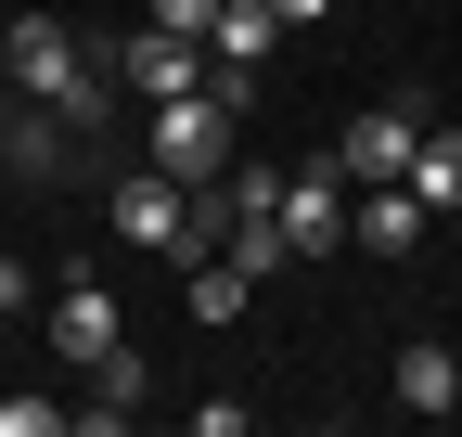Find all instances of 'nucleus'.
I'll return each instance as SVG.
<instances>
[{
    "mask_svg": "<svg viewBox=\"0 0 462 437\" xmlns=\"http://www.w3.org/2000/svg\"><path fill=\"white\" fill-rule=\"evenodd\" d=\"M154 168H167V181H193V193L231 168V90H218V78L154 103Z\"/></svg>",
    "mask_w": 462,
    "mask_h": 437,
    "instance_id": "nucleus-1",
    "label": "nucleus"
},
{
    "mask_svg": "<svg viewBox=\"0 0 462 437\" xmlns=\"http://www.w3.org/2000/svg\"><path fill=\"white\" fill-rule=\"evenodd\" d=\"M103 78H129L142 103L206 90V39H180V26H129V39H103Z\"/></svg>",
    "mask_w": 462,
    "mask_h": 437,
    "instance_id": "nucleus-2",
    "label": "nucleus"
},
{
    "mask_svg": "<svg viewBox=\"0 0 462 437\" xmlns=\"http://www.w3.org/2000/svg\"><path fill=\"white\" fill-rule=\"evenodd\" d=\"M346 193H360V181H346V154L282 168V245H296V257H334V245H346Z\"/></svg>",
    "mask_w": 462,
    "mask_h": 437,
    "instance_id": "nucleus-3",
    "label": "nucleus"
},
{
    "mask_svg": "<svg viewBox=\"0 0 462 437\" xmlns=\"http://www.w3.org/2000/svg\"><path fill=\"white\" fill-rule=\"evenodd\" d=\"M282 51V0H218V26H206V78L245 103V78Z\"/></svg>",
    "mask_w": 462,
    "mask_h": 437,
    "instance_id": "nucleus-4",
    "label": "nucleus"
},
{
    "mask_svg": "<svg viewBox=\"0 0 462 437\" xmlns=\"http://www.w3.org/2000/svg\"><path fill=\"white\" fill-rule=\"evenodd\" d=\"M0 168H14V181H65V168H78V116L14 90V116H0Z\"/></svg>",
    "mask_w": 462,
    "mask_h": 437,
    "instance_id": "nucleus-5",
    "label": "nucleus"
},
{
    "mask_svg": "<svg viewBox=\"0 0 462 437\" xmlns=\"http://www.w3.org/2000/svg\"><path fill=\"white\" fill-rule=\"evenodd\" d=\"M411 142H424V103H373V116H346V181H411Z\"/></svg>",
    "mask_w": 462,
    "mask_h": 437,
    "instance_id": "nucleus-6",
    "label": "nucleus"
},
{
    "mask_svg": "<svg viewBox=\"0 0 462 437\" xmlns=\"http://www.w3.org/2000/svg\"><path fill=\"white\" fill-rule=\"evenodd\" d=\"M51 348H65L78 373H90L103 348H129V321H116V296L90 284V270H65V284H51Z\"/></svg>",
    "mask_w": 462,
    "mask_h": 437,
    "instance_id": "nucleus-7",
    "label": "nucleus"
},
{
    "mask_svg": "<svg viewBox=\"0 0 462 437\" xmlns=\"http://www.w3.org/2000/svg\"><path fill=\"white\" fill-rule=\"evenodd\" d=\"M154 399V360L142 348H103L90 360V399H65V424H90V437H129V412Z\"/></svg>",
    "mask_w": 462,
    "mask_h": 437,
    "instance_id": "nucleus-8",
    "label": "nucleus"
},
{
    "mask_svg": "<svg viewBox=\"0 0 462 437\" xmlns=\"http://www.w3.org/2000/svg\"><path fill=\"white\" fill-rule=\"evenodd\" d=\"M385 386H398V412H424V424H449V412H462V360H449L437 335H411V348H398V373H385Z\"/></svg>",
    "mask_w": 462,
    "mask_h": 437,
    "instance_id": "nucleus-9",
    "label": "nucleus"
},
{
    "mask_svg": "<svg viewBox=\"0 0 462 437\" xmlns=\"http://www.w3.org/2000/svg\"><path fill=\"white\" fill-rule=\"evenodd\" d=\"M411 193H424V218H449V206H462V129H437V116H424V142H411Z\"/></svg>",
    "mask_w": 462,
    "mask_h": 437,
    "instance_id": "nucleus-10",
    "label": "nucleus"
},
{
    "mask_svg": "<svg viewBox=\"0 0 462 437\" xmlns=\"http://www.w3.org/2000/svg\"><path fill=\"white\" fill-rule=\"evenodd\" d=\"M180 309H193V321H245V309H257V284H245V270H231V257H193V284H180Z\"/></svg>",
    "mask_w": 462,
    "mask_h": 437,
    "instance_id": "nucleus-11",
    "label": "nucleus"
},
{
    "mask_svg": "<svg viewBox=\"0 0 462 437\" xmlns=\"http://www.w3.org/2000/svg\"><path fill=\"white\" fill-rule=\"evenodd\" d=\"M231 270H245V284H270V270H296V245H282V206L231 218Z\"/></svg>",
    "mask_w": 462,
    "mask_h": 437,
    "instance_id": "nucleus-12",
    "label": "nucleus"
},
{
    "mask_svg": "<svg viewBox=\"0 0 462 437\" xmlns=\"http://www.w3.org/2000/svg\"><path fill=\"white\" fill-rule=\"evenodd\" d=\"M142 26H180V39H206V26H218V0H142Z\"/></svg>",
    "mask_w": 462,
    "mask_h": 437,
    "instance_id": "nucleus-13",
    "label": "nucleus"
},
{
    "mask_svg": "<svg viewBox=\"0 0 462 437\" xmlns=\"http://www.w3.org/2000/svg\"><path fill=\"white\" fill-rule=\"evenodd\" d=\"M65 424V399H0V437H51Z\"/></svg>",
    "mask_w": 462,
    "mask_h": 437,
    "instance_id": "nucleus-14",
    "label": "nucleus"
},
{
    "mask_svg": "<svg viewBox=\"0 0 462 437\" xmlns=\"http://www.w3.org/2000/svg\"><path fill=\"white\" fill-rule=\"evenodd\" d=\"M346 14V0H282V26H334Z\"/></svg>",
    "mask_w": 462,
    "mask_h": 437,
    "instance_id": "nucleus-15",
    "label": "nucleus"
},
{
    "mask_svg": "<svg viewBox=\"0 0 462 437\" xmlns=\"http://www.w3.org/2000/svg\"><path fill=\"white\" fill-rule=\"evenodd\" d=\"M0 309H14V321H26V257H0Z\"/></svg>",
    "mask_w": 462,
    "mask_h": 437,
    "instance_id": "nucleus-16",
    "label": "nucleus"
},
{
    "mask_svg": "<svg viewBox=\"0 0 462 437\" xmlns=\"http://www.w3.org/2000/svg\"><path fill=\"white\" fill-rule=\"evenodd\" d=\"M0 116H14V78H0Z\"/></svg>",
    "mask_w": 462,
    "mask_h": 437,
    "instance_id": "nucleus-17",
    "label": "nucleus"
},
{
    "mask_svg": "<svg viewBox=\"0 0 462 437\" xmlns=\"http://www.w3.org/2000/svg\"><path fill=\"white\" fill-rule=\"evenodd\" d=\"M0 335H14V309H0Z\"/></svg>",
    "mask_w": 462,
    "mask_h": 437,
    "instance_id": "nucleus-18",
    "label": "nucleus"
},
{
    "mask_svg": "<svg viewBox=\"0 0 462 437\" xmlns=\"http://www.w3.org/2000/svg\"><path fill=\"white\" fill-rule=\"evenodd\" d=\"M449 232H462V206H449Z\"/></svg>",
    "mask_w": 462,
    "mask_h": 437,
    "instance_id": "nucleus-19",
    "label": "nucleus"
}]
</instances>
